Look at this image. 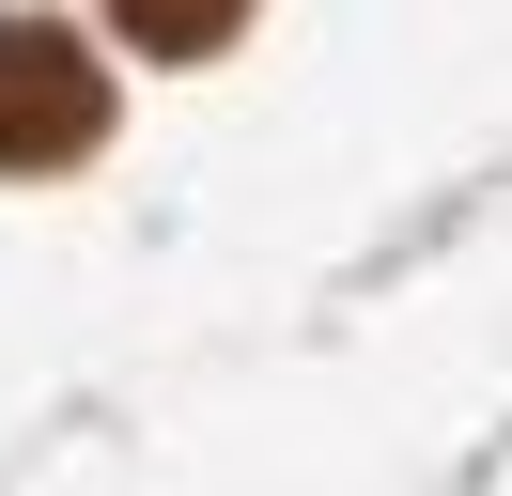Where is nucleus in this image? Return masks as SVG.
<instances>
[{"instance_id": "obj_1", "label": "nucleus", "mask_w": 512, "mask_h": 496, "mask_svg": "<svg viewBox=\"0 0 512 496\" xmlns=\"http://www.w3.org/2000/svg\"><path fill=\"white\" fill-rule=\"evenodd\" d=\"M109 140V78L78 31L47 16H0V171H63V155Z\"/></svg>"}, {"instance_id": "obj_2", "label": "nucleus", "mask_w": 512, "mask_h": 496, "mask_svg": "<svg viewBox=\"0 0 512 496\" xmlns=\"http://www.w3.org/2000/svg\"><path fill=\"white\" fill-rule=\"evenodd\" d=\"M109 16H125V47L202 62V47H233V16H249V0H109Z\"/></svg>"}]
</instances>
